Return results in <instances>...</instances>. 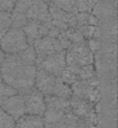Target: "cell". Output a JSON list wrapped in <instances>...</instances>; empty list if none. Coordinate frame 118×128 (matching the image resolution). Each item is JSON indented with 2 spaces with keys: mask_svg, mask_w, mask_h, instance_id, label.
I'll list each match as a JSON object with an SVG mask.
<instances>
[{
  "mask_svg": "<svg viewBox=\"0 0 118 128\" xmlns=\"http://www.w3.org/2000/svg\"><path fill=\"white\" fill-rule=\"evenodd\" d=\"M29 46L22 28L11 27L0 40V48L6 54H17Z\"/></svg>",
  "mask_w": 118,
  "mask_h": 128,
  "instance_id": "3957f363",
  "label": "cell"
},
{
  "mask_svg": "<svg viewBox=\"0 0 118 128\" xmlns=\"http://www.w3.org/2000/svg\"><path fill=\"white\" fill-rule=\"evenodd\" d=\"M15 120L10 117L7 112H4L0 108V128H14L15 127Z\"/></svg>",
  "mask_w": 118,
  "mask_h": 128,
  "instance_id": "4316f807",
  "label": "cell"
},
{
  "mask_svg": "<svg viewBox=\"0 0 118 128\" xmlns=\"http://www.w3.org/2000/svg\"><path fill=\"white\" fill-rule=\"evenodd\" d=\"M36 71V65L22 62L18 54H6V58L0 66L2 81L12 86L19 94H24L34 89Z\"/></svg>",
  "mask_w": 118,
  "mask_h": 128,
  "instance_id": "6da1fadb",
  "label": "cell"
},
{
  "mask_svg": "<svg viewBox=\"0 0 118 128\" xmlns=\"http://www.w3.org/2000/svg\"><path fill=\"white\" fill-rule=\"evenodd\" d=\"M78 70L79 68L76 66H65L64 70L62 71L60 75V79L62 80L64 83H66L68 86H71L74 82L78 81Z\"/></svg>",
  "mask_w": 118,
  "mask_h": 128,
  "instance_id": "ac0fdd59",
  "label": "cell"
},
{
  "mask_svg": "<svg viewBox=\"0 0 118 128\" xmlns=\"http://www.w3.org/2000/svg\"><path fill=\"white\" fill-rule=\"evenodd\" d=\"M1 82H4V81H2V76H1V72H0V83H1Z\"/></svg>",
  "mask_w": 118,
  "mask_h": 128,
  "instance_id": "d6a6232c",
  "label": "cell"
},
{
  "mask_svg": "<svg viewBox=\"0 0 118 128\" xmlns=\"http://www.w3.org/2000/svg\"><path fill=\"white\" fill-rule=\"evenodd\" d=\"M68 112L60 110V109H55L53 107H47L44 111L43 115V120H44V125H53L56 124L58 120L62 119V117Z\"/></svg>",
  "mask_w": 118,
  "mask_h": 128,
  "instance_id": "2e32d148",
  "label": "cell"
},
{
  "mask_svg": "<svg viewBox=\"0 0 118 128\" xmlns=\"http://www.w3.org/2000/svg\"><path fill=\"white\" fill-rule=\"evenodd\" d=\"M52 96H55V97H58V98H63V99H70L72 96L71 86H68L66 83H64V82L60 79V76L56 78V82H55V86H54L53 94Z\"/></svg>",
  "mask_w": 118,
  "mask_h": 128,
  "instance_id": "e0dca14e",
  "label": "cell"
},
{
  "mask_svg": "<svg viewBox=\"0 0 118 128\" xmlns=\"http://www.w3.org/2000/svg\"><path fill=\"white\" fill-rule=\"evenodd\" d=\"M17 54L22 62L29 64V65H36V52L34 50L33 45H29L26 50H24V51Z\"/></svg>",
  "mask_w": 118,
  "mask_h": 128,
  "instance_id": "ffe728a7",
  "label": "cell"
},
{
  "mask_svg": "<svg viewBox=\"0 0 118 128\" xmlns=\"http://www.w3.org/2000/svg\"><path fill=\"white\" fill-rule=\"evenodd\" d=\"M63 34H64L65 37H66L68 40L71 42V44L81 43V42H84V40H86L84 37L81 35V33L76 28H72V27H70V28L63 30Z\"/></svg>",
  "mask_w": 118,
  "mask_h": 128,
  "instance_id": "d4e9b609",
  "label": "cell"
},
{
  "mask_svg": "<svg viewBox=\"0 0 118 128\" xmlns=\"http://www.w3.org/2000/svg\"><path fill=\"white\" fill-rule=\"evenodd\" d=\"M51 4L68 14H72V15L78 14L76 0H52Z\"/></svg>",
  "mask_w": 118,
  "mask_h": 128,
  "instance_id": "d6986e66",
  "label": "cell"
},
{
  "mask_svg": "<svg viewBox=\"0 0 118 128\" xmlns=\"http://www.w3.org/2000/svg\"><path fill=\"white\" fill-rule=\"evenodd\" d=\"M76 26L78 25H91V26H97V18L91 14L86 12H78L76 15Z\"/></svg>",
  "mask_w": 118,
  "mask_h": 128,
  "instance_id": "603a6c76",
  "label": "cell"
},
{
  "mask_svg": "<svg viewBox=\"0 0 118 128\" xmlns=\"http://www.w3.org/2000/svg\"><path fill=\"white\" fill-rule=\"evenodd\" d=\"M56 82V76L52 75L51 73L37 68L35 75V81H34V89L40 91V93L44 94V97L53 94V89Z\"/></svg>",
  "mask_w": 118,
  "mask_h": 128,
  "instance_id": "9c48e42d",
  "label": "cell"
},
{
  "mask_svg": "<svg viewBox=\"0 0 118 128\" xmlns=\"http://www.w3.org/2000/svg\"><path fill=\"white\" fill-rule=\"evenodd\" d=\"M65 62L68 66L76 68L94 64V53L88 46L87 40L70 45L65 51Z\"/></svg>",
  "mask_w": 118,
  "mask_h": 128,
  "instance_id": "7a4b0ae2",
  "label": "cell"
},
{
  "mask_svg": "<svg viewBox=\"0 0 118 128\" xmlns=\"http://www.w3.org/2000/svg\"><path fill=\"white\" fill-rule=\"evenodd\" d=\"M79 118L74 115L72 111L65 114L62 119L58 120L56 124L53 125H44L45 128H76L78 124Z\"/></svg>",
  "mask_w": 118,
  "mask_h": 128,
  "instance_id": "9a60e30c",
  "label": "cell"
},
{
  "mask_svg": "<svg viewBox=\"0 0 118 128\" xmlns=\"http://www.w3.org/2000/svg\"><path fill=\"white\" fill-rule=\"evenodd\" d=\"M1 109L7 112L14 120H18L20 117L25 115V101L24 97L19 93L8 98L6 101L2 104Z\"/></svg>",
  "mask_w": 118,
  "mask_h": 128,
  "instance_id": "8fae6325",
  "label": "cell"
},
{
  "mask_svg": "<svg viewBox=\"0 0 118 128\" xmlns=\"http://www.w3.org/2000/svg\"><path fill=\"white\" fill-rule=\"evenodd\" d=\"M33 1L34 0H16V4H15L12 10L26 14L27 10L29 9V7H30L32 4H33Z\"/></svg>",
  "mask_w": 118,
  "mask_h": 128,
  "instance_id": "83f0119b",
  "label": "cell"
},
{
  "mask_svg": "<svg viewBox=\"0 0 118 128\" xmlns=\"http://www.w3.org/2000/svg\"><path fill=\"white\" fill-rule=\"evenodd\" d=\"M17 93L18 92L12 86L6 84L4 82H1V83H0V108H1L2 104H4L8 98L12 97V96L17 94Z\"/></svg>",
  "mask_w": 118,
  "mask_h": 128,
  "instance_id": "cb8c5ba5",
  "label": "cell"
},
{
  "mask_svg": "<svg viewBox=\"0 0 118 128\" xmlns=\"http://www.w3.org/2000/svg\"><path fill=\"white\" fill-rule=\"evenodd\" d=\"M65 66H66L65 51H60L56 53L50 54V55L43 58L42 60H40L38 62H36L37 68H42L56 78L60 76Z\"/></svg>",
  "mask_w": 118,
  "mask_h": 128,
  "instance_id": "5b68a950",
  "label": "cell"
},
{
  "mask_svg": "<svg viewBox=\"0 0 118 128\" xmlns=\"http://www.w3.org/2000/svg\"><path fill=\"white\" fill-rule=\"evenodd\" d=\"M26 17L28 20H34V22L48 24V22H51L48 4L40 1V0H34L32 6L27 10Z\"/></svg>",
  "mask_w": 118,
  "mask_h": 128,
  "instance_id": "7c38bea8",
  "label": "cell"
},
{
  "mask_svg": "<svg viewBox=\"0 0 118 128\" xmlns=\"http://www.w3.org/2000/svg\"><path fill=\"white\" fill-rule=\"evenodd\" d=\"M96 78V72H94V68L92 64L90 65H84L79 68L78 70V80H82V81H88Z\"/></svg>",
  "mask_w": 118,
  "mask_h": 128,
  "instance_id": "7402d4cb",
  "label": "cell"
},
{
  "mask_svg": "<svg viewBox=\"0 0 118 128\" xmlns=\"http://www.w3.org/2000/svg\"><path fill=\"white\" fill-rule=\"evenodd\" d=\"M94 4H96V0H76L78 12L91 14V11L94 10Z\"/></svg>",
  "mask_w": 118,
  "mask_h": 128,
  "instance_id": "484cf974",
  "label": "cell"
},
{
  "mask_svg": "<svg viewBox=\"0 0 118 128\" xmlns=\"http://www.w3.org/2000/svg\"><path fill=\"white\" fill-rule=\"evenodd\" d=\"M14 128H45L43 117L34 115H24L16 120Z\"/></svg>",
  "mask_w": 118,
  "mask_h": 128,
  "instance_id": "5bb4252c",
  "label": "cell"
},
{
  "mask_svg": "<svg viewBox=\"0 0 118 128\" xmlns=\"http://www.w3.org/2000/svg\"><path fill=\"white\" fill-rule=\"evenodd\" d=\"M33 47L36 52V62H38L40 60H42L43 58L50 55V54L64 51L56 38L48 37V36H45V37L35 40L33 43Z\"/></svg>",
  "mask_w": 118,
  "mask_h": 128,
  "instance_id": "ba28073f",
  "label": "cell"
},
{
  "mask_svg": "<svg viewBox=\"0 0 118 128\" xmlns=\"http://www.w3.org/2000/svg\"><path fill=\"white\" fill-rule=\"evenodd\" d=\"M87 44H88V46H89V48L91 50V52L94 53V51H97V50L99 48V40H96V38H91V40H88V42H87Z\"/></svg>",
  "mask_w": 118,
  "mask_h": 128,
  "instance_id": "f546056e",
  "label": "cell"
},
{
  "mask_svg": "<svg viewBox=\"0 0 118 128\" xmlns=\"http://www.w3.org/2000/svg\"><path fill=\"white\" fill-rule=\"evenodd\" d=\"M40 1H43V2H45V4H51V1H52V0H40Z\"/></svg>",
  "mask_w": 118,
  "mask_h": 128,
  "instance_id": "1f68e13d",
  "label": "cell"
},
{
  "mask_svg": "<svg viewBox=\"0 0 118 128\" xmlns=\"http://www.w3.org/2000/svg\"><path fill=\"white\" fill-rule=\"evenodd\" d=\"M72 94L78 98L84 99L91 104H97L100 99V93L98 90V81L96 78L88 81L78 80L71 86Z\"/></svg>",
  "mask_w": 118,
  "mask_h": 128,
  "instance_id": "277c9868",
  "label": "cell"
},
{
  "mask_svg": "<svg viewBox=\"0 0 118 128\" xmlns=\"http://www.w3.org/2000/svg\"><path fill=\"white\" fill-rule=\"evenodd\" d=\"M4 58H6V53H4V52L2 51L1 48H0V66L2 65V63H4Z\"/></svg>",
  "mask_w": 118,
  "mask_h": 128,
  "instance_id": "4dcf8cb0",
  "label": "cell"
},
{
  "mask_svg": "<svg viewBox=\"0 0 118 128\" xmlns=\"http://www.w3.org/2000/svg\"><path fill=\"white\" fill-rule=\"evenodd\" d=\"M25 101V115H34L43 117L44 111L46 109L45 97L43 93L36 89H32L30 91L22 94Z\"/></svg>",
  "mask_w": 118,
  "mask_h": 128,
  "instance_id": "8992f818",
  "label": "cell"
},
{
  "mask_svg": "<svg viewBox=\"0 0 118 128\" xmlns=\"http://www.w3.org/2000/svg\"><path fill=\"white\" fill-rule=\"evenodd\" d=\"M51 25H52V22L44 24V22L28 20V22H26V25L22 28V32L25 33V35H26L28 44L33 45V43L35 42V40L47 36V34H48V28Z\"/></svg>",
  "mask_w": 118,
  "mask_h": 128,
  "instance_id": "30bf717a",
  "label": "cell"
},
{
  "mask_svg": "<svg viewBox=\"0 0 118 128\" xmlns=\"http://www.w3.org/2000/svg\"><path fill=\"white\" fill-rule=\"evenodd\" d=\"M16 4V0H0V11L11 12Z\"/></svg>",
  "mask_w": 118,
  "mask_h": 128,
  "instance_id": "f1b7e54d",
  "label": "cell"
},
{
  "mask_svg": "<svg viewBox=\"0 0 118 128\" xmlns=\"http://www.w3.org/2000/svg\"><path fill=\"white\" fill-rule=\"evenodd\" d=\"M11 28V15L10 12L0 11V40Z\"/></svg>",
  "mask_w": 118,
  "mask_h": 128,
  "instance_id": "44dd1931",
  "label": "cell"
},
{
  "mask_svg": "<svg viewBox=\"0 0 118 128\" xmlns=\"http://www.w3.org/2000/svg\"><path fill=\"white\" fill-rule=\"evenodd\" d=\"M48 10H50V16H51V22L53 26L58 27L60 30H65V29L70 28V27L76 28V15L65 12V11L61 10L60 8L55 7L52 4H48Z\"/></svg>",
  "mask_w": 118,
  "mask_h": 128,
  "instance_id": "52a82bcc",
  "label": "cell"
},
{
  "mask_svg": "<svg viewBox=\"0 0 118 128\" xmlns=\"http://www.w3.org/2000/svg\"><path fill=\"white\" fill-rule=\"evenodd\" d=\"M69 102H70L71 111L76 116V117L81 118V119L87 118L88 116L94 110V104H91V102L87 101V100H84V99L78 98L73 94H72L71 98L69 99Z\"/></svg>",
  "mask_w": 118,
  "mask_h": 128,
  "instance_id": "4fadbf2b",
  "label": "cell"
}]
</instances>
